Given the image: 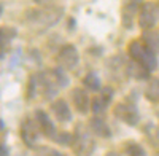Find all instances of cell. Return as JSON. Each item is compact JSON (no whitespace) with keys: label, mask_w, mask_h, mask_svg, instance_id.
<instances>
[{"label":"cell","mask_w":159,"mask_h":156,"mask_svg":"<svg viewBox=\"0 0 159 156\" xmlns=\"http://www.w3.org/2000/svg\"><path fill=\"white\" fill-rule=\"evenodd\" d=\"M157 16H159V11L156 8L154 3H148L145 5L143 10L140 11V18H139V22L143 29H151L153 25L156 24L157 21Z\"/></svg>","instance_id":"cell-4"},{"label":"cell","mask_w":159,"mask_h":156,"mask_svg":"<svg viewBox=\"0 0 159 156\" xmlns=\"http://www.w3.org/2000/svg\"><path fill=\"white\" fill-rule=\"evenodd\" d=\"M52 73H54V80H56V85L57 86H67L69 85L67 76H65V73L61 69H54V70H52Z\"/></svg>","instance_id":"cell-17"},{"label":"cell","mask_w":159,"mask_h":156,"mask_svg":"<svg viewBox=\"0 0 159 156\" xmlns=\"http://www.w3.org/2000/svg\"><path fill=\"white\" fill-rule=\"evenodd\" d=\"M0 57H2V53H0Z\"/></svg>","instance_id":"cell-25"},{"label":"cell","mask_w":159,"mask_h":156,"mask_svg":"<svg viewBox=\"0 0 159 156\" xmlns=\"http://www.w3.org/2000/svg\"><path fill=\"white\" fill-rule=\"evenodd\" d=\"M139 64H142L147 70H154L157 67V59H156L154 51L151 48H147V51H145V54H143V57L140 59Z\"/></svg>","instance_id":"cell-10"},{"label":"cell","mask_w":159,"mask_h":156,"mask_svg":"<svg viewBox=\"0 0 159 156\" xmlns=\"http://www.w3.org/2000/svg\"><path fill=\"white\" fill-rule=\"evenodd\" d=\"M73 103H75V107H76V110L78 112H81V113H86L88 110H89V97H88V94L84 93V91L81 89V88H76V89H73Z\"/></svg>","instance_id":"cell-8"},{"label":"cell","mask_w":159,"mask_h":156,"mask_svg":"<svg viewBox=\"0 0 159 156\" xmlns=\"http://www.w3.org/2000/svg\"><path fill=\"white\" fill-rule=\"evenodd\" d=\"M145 96L151 102H159V78H154L148 83V88L145 91Z\"/></svg>","instance_id":"cell-12"},{"label":"cell","mask_w":159,"mask_h":156,"mask_svg":"<svg viewBox=\"0 0 159 156\" xmlns=\"http://www.w3.org/2000/svg\"><path fill=\"white\" fill-rule=\"evenodd\" d=\"M115 113L119 120L127 123L129 126H135L140 120V115H139L137 108L134 105H129V103H119V105H116Z\"/></svg>","instance_id":"cell-2"},{"label":"cell","mask_w":159,"mask_h":156,"mask_svg":"<svg viewBox=\"0 0 159 156\" xmlns=\"http://www.w3.org/2000/svg\"><path fill=\"white\" fill-rule=\"evenodd\" d=\"M7 42V37H5V34H3V30L0 29V46H2L3 43Z\"/></svg>","instance_id":"cell-21"},{"label":"cell","mask_w":159,"mask_h":156,"mask_svg":"<svg viewBox=\"0 0 159 156\" xmlns=\"http://www.w3.org/2000/svg\"><path fill=\"white\" fill-rule=\"evenodd\" d=\"M143 37H145V42H147L148 48H151L153 51H159V34L147 32Z\"/></svg>","instance_id":"cell-14"},{"label":"cell","mask_w":159,"mask_h":156,"mask_svg":"<svg viewBox=\"0 0 159 156\" xmlns=\"http://www.w3.org/2000/svg\"><path fill=\"white\" fill-rule=\"evenodd\" d=\"M126 151H127L129 156H147L145 150L139 144H134V142H129V144L126 145Z\"/></svg>","instance_id":"cell-15"},{"label":"cell","mask_w":159,"mask_h":156,"mask_svg":"<svg viewBox=\"0 0 159 156\" xmlns=\"http://www.w3.org/2000/svg\"><path fill=\"white\" fill-rule=\"evenodd\" d=\"M54 140L57 142L59 145H72L73 134H70V132H59V134L54 135Z\"/></svg>","instance_id":"cell-16"},{"label":"cell","mask_w":159,"mask_h":156,"mask_svg":"<svg viewBox=\"0 0 159 156\" xmlns=\"http://www.w3.org/2000/svg\"><path fill=\"white\" fill-rule=\"evenodd\" d=\"M0 15H2V7H0Z\"/></svg>","instance_id":"cell-24"},{"label":"cell","mask_w":159,"mask_h":156,"mask_svg":"<svg viewBox=\"0 0 159 156\" xmlns=\"http://www.w3.org/2000/svg\"><path fill=\"white\" fill-rule=\"evenodd\" d=\"M147 48H148V46H145L142 42H132V43L129 45V54H130V57L134 59V61L140 62V59L143 57Z\"/></svg>","instance_id":"cell-11"},{"label":"cell","mask_w":159,"mask_h":156,"mask_svg":"<svg viewBox=\"0 0 159 156\" xmlns=\"http://www.w3.org/2000/svg\"><path fill=\"white\" fill-rule=\"evenodd\" d=\"M21 137H22V142L27 147H32L35 145V142L38 139V129L35 126V123L32 120H25L21 126Z\"/></svg>","instance_id":"cell-5"},{"label":"cell","mask_w":159,"mask_h":156,"mask_svg":"<svg viewBox=\"0 0 159 156\" xmlns=\"http://www.w3.org/2000/svg\"><path fill=\"white\" fill-rule=\"evenodd\" d=\"M51 110L52 113L56 115V118L61 121V123H67L72 120V113H70V108H69V103L62 100V99H57L51 103Z\"/></svg>","instance_id":"cell-6"},{"label":"cell","mask_w":159,"mask_h":156,"mask_svg":"<svg viewBox=\"0 0 159 156\" xmlns=\"http://www.w3.org/2000/svg\"><path fill=\"white\" fill-rule=\"evenodd\" d=\"M35 156H62V154L57 153L56 150H52V148H40Z\"/></svg>","instance_id":"cell-19"},{"label":"cell","mask_w":159,"mask_h":156,"mask_svg":"<svg viewBox=\"0 0 159 156\" xmlns=\"http://www.w3.org/2000/svg\"><path fill=\"white\" fill-rule=\"evenodd\" d=\"M89 129L99 137H108L110 135V127L100 118H92L89 121Z\"/></svg>","instance_id":"cell-9"},{"label":"cell","mask_w":159,"mask_h":156,"mask_svg":"<svg viewBox=\"0 0 159 156\" xmlns=\"http://www.w3.org/2000/svg\"><path fill=\"white\" fill-rule=\"evenodd\" d=\"M57 61L65 69H75L76 64H78V51H76V48L72 46V45L62 46L59 54H57Z\"/></svg>","instance_id":"cell-3"},{"label":"cell","mask_w":159,"mask_h":156,"mask_svg":"<svg viewBox=\"0 0 159 156\" xmlns=\"http://www.w3.org/2000/svg\"><path fill=\"white\" fill-rule=\"evenodd\" d=\"M35 118H37V123L40 124V129H42V132L48 137H54L56 135V127L52 124V121L49 120V116L42 112V110H37L35 112Z\"/></svg>","instance_id":"cell-7"},{"label":"cell","mask_w":159,"mask_h":156,"mask_svg":"<svg viewBox=\"0 0 159 156\" xmlns=\"http://www.w3.org/2000/svg\"><path fill=\"white\" fill-rule=\"evenodd\" d=\"M3 127H5V126H3V121H2V120H0V132H2V131H3Z\"/></svg>","instance_id":"cell-23"},{"label":"cell","mask_w":159,"mask_h":156,"mask_svg":"<svg viewBox=\"0 0 159 156\" xmlns=\"http://www.w3.org/2000/svg\"><path fill=\"white\" fill-rule=\"evenodd\" d=\"M91 108H92V112H94V113H102L105 110V100L102 97L94 99V100H92V103H91Z\"/></svg>","instance_id":"cell-18"},{"label":"cell","mask_w":159,"mask_h":156,"mask_svg":"<svg viewBox=\"0 0 159 156\" xmlns=\"http://www.w3.org/2000/svg\"><path fill=\"white\" fill-rule=\"evenodd\" d=\"M105 156H121V154H118V153H115V151H110V153H107Z\"/></svg>","instance_id":"cell-22"},{"label":"cell","mask_w":159,"mask_h":156,"mask_svg":"<svg viewBox=\"0 0 159 156\" xmlns=\"http://www.w3.org/2000/svg\"><path fill=\"white\" fill-rule=\"evenodd\" d=\"M0 156H8V150H7V147L2 145V144H0Z\"/></svg>","instance_id":"cell-20"},{"label":"cell","mask_w":159,"mask_h":156,"mask_svg":"<svg viewBox=\"0 0 159 156\" xmlns=\"http://www.w3.org/2000/svg\"><path fill=\"white\" fill-rule=\"evenodd\" d=\"M83 83H84L86 88H89V89H92V91L100 89V80H99V76H97L96 73H88V75L84 76Z\"/></svg>","instance_id":"cell-13"},{"label":"cell","mask_w":159,"mask_h":156,"mask_svg":"<svg viewBox=\"0 0 159 156\" xmlns=\"http://www.w3.org/2000/svg\"><path fill=\"white\" fill-rule=\"evenodd\" d=\"M72 147L76 156H91V153L96 148V140L92 139L89 129H86L83 124H78L73 132Z\"/></svg>","instance_id":"cell-1"}]
</instances>
